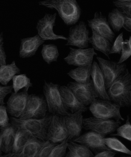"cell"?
Here are the masks:
<instances>
[{
  "label": "cell",
  "instance_id": "obj_1",
  "mask_svg": "<svg viewBox=\"0 0 131 157\" xmlns=\"http://www.w3.org/2000/svg\"><path fill=\"white\" fill-rule=\"evenodd\" d=\"M40 6L55 9L66 26L73 25L78 22L82 10L76 0H44L38 2Z\"/></svg>",
  "mask_w": 131,
  "mask_h": 157
},
{
  "label": "cell",
  "instance_id": "obj_2",
  "mask_svg": "<svg viewBox=\"0 0 131 157\" xmlns=\"http://www.w3.org/2000/svg\"><path fill=\"white\" fill-rule=\"evenodd\" d=\"M110 101L121 108L131 105V74L127 69L107 89Z\"/></svg>",
  "mask_w": 131,
  "mask_h": 157
},
{
  "label": "cell",
  "instance_id": "obj_3",
  "mask_svg": "<svg viewBox=\"0 0 131 157\" xmlns=\"http://www.w3.org/2000/svg\"><path fill=\"white\" fill-rule=\"evenodd\" d=\"M52 117V115L50 114L41 119H21L11 117L10 123L18 129L29 132L34 137L46 141Z\"/></svg>",
  "mask_w": 131,
  "mask_h": 157
},
{
  "label": "cell",
  "instance_id": "obj_4",
  "mask_svg": "<svg viewBox=\"0 0 131 157\" xmlns=\"http://www.w3.org/2000/svg\"><path fill=\"white\" fill-rule=\"evenodd\" d=\"M59 84L44 81L43 92L48 110L52 115L64 116L70 113L63 102L60 92Z\"/></svg>",
  "mask_w": 131,
  "mask_h": 157
},
{
  "label": "cell",
  "instance_id": "obj_5",
  "mask_svg": "<svg viewBox=\"0 0 131 157\" xmlns=\"http://www.w3.org/2000/svg\"><path fill=\"white\" fill-rule=\"evenodd\" d=\"M121 108L110 101L95 99L89 107L94 117L98 119H112L121 122L124 121L121 116Z\"/></svg>",
  "mask_w": 131,
  "mask_h": 157
},
{
  "label": "cell",
  "instance_id": "obj_6",
  "mask_svg": "<svg viewBox=\"0 0 131 157\" xmlns=\"http://www.w3.org/2000/svg\"><path fill=\"white\" fill-rule=\"evenodd\" d=\"M48 111L45 98L42 95H29L25 109L19 118L41 119L45 117Z\"/></svg>",
  "mask_w": 131,
  "mask_h": 157
},
{
  "label": "cell",
  "instance_id": "obj_7",
  "mask_svg": "<svg viewBox=\"0 0 131 157\" xmlns=\"http://www.w3.org/2000/svg\"><path fill=\"white\" fill-rule=\"evenodd\" d=\"M96 58L107 90L111 85L127 70V65L125 63H118V62L108 60L99 56H97Z\"/></svg>",
  "mask_w": 131,
  "mask_h": 157
},
{
  "label": "cell",
  "instance_id": "obj_8",
  "mask_svg": "<svg viewBox=\"0 0 131 157\" xmlns=\"http://www.w3.org/2000/svg\"><path fill=\"white\" fill-rule=\"evenodd\" d=\"M56 13H46L37 23L36 29L38 35L44 41L60 39L67 40V37L63 35H57L54 32V27L56 26Z\"/></svg>",
  "mask_w": 131,
  "mask_h": 157
},
{
  "label": "cell",
  "instance_id": "obj_9",
  "mask_svg": "<svg viewBox=\"0 0 131 157\" xmlns=\"http://www.w3.org/2000/svg\"><path fill=\"white\" fill-rule=\"evenodd\" d=\"M67 86L78 101L86 107L90 105L98 98L92 79L86 84L70 82Z\"/></svg>",
  "mask_w": 131,
  "mask_h": 157
},
{
  "label": "cell",
  "instance_id": "obj_10",
  "mask_svg": "<svg viewBox=\"0 0 131 157\" xmlns=\"http://www.w3.org/2000/svg\"><path fill=\"white\" fill-rule=\"evenodd\" d=\"M121 122L112 119H102L95 117L83 118V128L105 136L110 134L119 127Z\"/></svg>",
  "mask_w": 131,
  "mask_h": 157
},
{
  "label": "cell",
  "instance_id": "obj_11",
  "mask_svg": "<svg viewBox=\"0 0 131 157\" xmlns=\"http://www.w3.org/2000/svg\"><path fill=\"white\" fill-rule=\"evenodd\" d=\"M89 34L86 23L80 21L78 24L69 29L65 45L74 46L79 48H87L89 46Z\"/></svg>",
  "mask_w": 131,
  "mask_h": 157
},
{
  "label": "cell",
  "instance_id": "obj_12",
  "mask_svg": "<svg viewBox=\"0 0 131 157\" xmlns=\"http://www.w3.org/2000/svg\"><path fill=\"white\" fill-rule=\"evenodd\" d=\"M69 48L70 52L68 55L64 58L68 65L78 67L92 65L94 56L98 55L92 48L76 49L70 47Z\"/></svg>",
  "mask_w": 131,
  "mask_h": 157
},
{
  "label": "cell",
  "instance_id": "obj_13",
  "mask_svg": "<svg viewBox=\"0 0 131 157\" xmlns=\"http://www.w3.org/2000/svg\"><path fill=\"white\" fill-rule=\"evenodd\" d=\"M68 137L64 116L52 115L48 129L47 140L54 144H60Z\"/></svg>",
  "mask_w": 131,
  "mask_h": 157
},
{
  "label": "cell",
  "instance_id": "obj_14",
  "mask_svg": "<svg viewBox=\"0 0 131 157\" xmlns=\"http://www.w3.org/2000/svg\"><path fill=\"white\" fill-rule=\"evenodd\" d=\"M88 25L92 30L113 42L115 33L111 29L107 18L101 12H95L93 18L88 20Z\"/></svg>",
  "mask_w": 131,
  "mask_h": 157
},
{
  "label": "cell",
  "instance_id": "obj_15",
  "mask_svg": "<svg viewBox=\"0 0 131 157\" xmlns=\"http://www.w3.org/2000/svg\"><path fill=\"white\" fill-rule=\"evenodd\" d=\"M105 138L103 135L90 131L81 135L73 141L85 146L92 151L99 153L104 151L110 150L105 144Z\"/></svg>",
  "mask_w": 131,
  "mask_h": 157
},
{
  "label": "cell",
  "instance_id": "obj_16",
  "mask_svg": "<svg viewBox=\"0 0 131 157\" xmlns=\"http://www.w3.org/2000/svg\"><path fill=\"white\" fill-rule=\"evenodd\" d=\"M28 91L24 90L23 92H12L8 100L7 110L12 117L19 118L25 109L29 96Z\"/></svg>",
  "mask_w": 131,
  "mask_h": 157
},
{
  "label": "cell",
  "instance_id": "obj_17",
  "mask_svg": "<svg viewBox=\"0 0 131 157\" xmlns=\"http://www.w3.org/2000/svg\"><path fill=\"white\" fill-rule=\"evenodd\" d=\"M82 111H79L64 116L67 129L69 141H73L81 136L83 128V117Z\"/></svg>",
  "mask_w": 131,
  "mask_h": 157
},
{
  "label": "cell",
  "instance_id": "obj_18",
  "mask_svg": "<svg viewBox=\"0 0 131 157\" xmlns=\"http://www.w3.org/2000/svg\"><path fill=\"white\" fill-rule=\"evenodd\" d=\"M45 41L38 35L35 36L22 38L21 40L19 56L21 58L32 57L36 54L40 46Z\"/></svg>",
  "mask_w": 131,
  "mask_h": 157
},
{
  "label": "cell",
  "instance_id": "obj_19",
  "mask_svg": "<svg viewBox=\"0 0 131 157\" xmlns=\"http://www.w3.org/2000/svg\"><path fill=\"white\" fill-rule=\"evenodd\" d=\"M60 92L64 106L71 113L79 111L86 112L87 109L81 104L67 86H60Z\"/></svg>",
  "mask_w": 131,
  "mask_h": 157
},
{
  "label": "cell",
  "instance_id": "obj_20",
  "mask_svg": "<svg viewBox=\"0 0 131 157\" xmlns=\"http://www.w3.org/2000/svg\"><path fill=\"white\" fill-rule=\"evenodd\" d=\"M91 76L98 98L110 101L106 88L104 77L98 64L95 61H94L92 64Z\"/></svg>",
  "mask_w": 131,
  "mask_h": 157
},
{
  "label": "cell",
  "instance_id": "obj_21",
  "mask_svg": "<svg viewBox=\"0 0 131 157\" xmlns=\"http://www.w3.org/2000/svg\"><path fill=\"white\" fill-rule=\"evenodd\" d=\"M18 128L10 123L4 127L0 128L2 151L6 154L12 153Z\"/></svg>",
  "mask_w": 131,
  "mask_h": 157
},
{
  "label": "cell",
  "instance_id": "obj_22",
  "mask_svg": "<svg viewBox=\"0 0 131 157\" xmlns=\"http://www.w3.org/2000/svg\"><path fill=\"white\" fill-rule=\"evenodd\" d=\"M92 31V35L89 38V43L92 44V48L104 54L110 59L109 55L112 47L111 43L94 31Z\"/></svg>",
  "mask_w": 131,
  "mask_h": 157
},
{
  "label": "cell",
  "instance_id": "obj_23",
  "mask_svg": "<svg viewBox=\"0 0 131 157\" xmlns=\"http://www.w3.org/2000/svg\"><path fill=\"white\" fill-rule=\"evenodd\" d=\"M92 65L78 67L72 69L67 73L68 76L75 80V82L86 84L91 80Z\"/></svg>",
  "mask_w": 131,
  "mask_h": 157
},
{
  "label": "cell",
  "instance_id": "obj_24",
  "mask_svg": "<svg viewBox=\"0 0 131 157\" xmlns=\"http://www.w3.org/2000/svg\"><path fill=\"white\" fill-rule=\"evenodd\" d=\"M21 73V70L17 67L14 61L11 63L0 67V83L7 86L13 77Z\"/></svg>",
  "mask_w": 131,
  "mask_h": 157
},
{
  "label": "cell",
  "instance_id": "obj_25",
  "mask_svg": "<svg viewBox=\"0 0 131 157\" xmlns=\"http://www.w3.org/2000/svg\"><path fill=\"white\" fill-rule=\"evenodd\" d=\"M34 138L29 132L18 129L14 143L12 153L20 154L29 141Z\"/></svg>",
  "mask_w": 131,
  "mask_h": 157
},
{
  "label": "cell",
  "instance_id": "obj_26",
  "mask_svg": "<svg viewBox=\"0 0 131 157\" xmlns=\"http://www.w3.org/2000/svg\"><path fill=\"white\" fill-rule=\"evenodd\" d=\"M45 141L35 138L30 140L20 154L19 157H35L41 150Z\"/></svg>",
  "mask_w": 131,
  "mask_h": 157
},
{
  "label": "cell",
  "instance_id": "obj_27",
  "mask_svg": "<svg viewBox=\"0 0 131 157\" xmlns=\"http://www.w3.org/2000/svg\"><path fill=\"white\" fill-rule=\"evenodd\" d=\"M41 54L43 60L48 65L57 62L60 55L57 46L53 44H44Z\"/></svg>",
  "mask_w": 131,
  "mask_h": 157
},
{
  "label": "cell",
  "instance_id": "obj_28",
  "mask_svg": "<svg viewBox=\"0 0 131 157\" xmlns=\"http://www.w3.org/2000/svg\"><path fill=\"white\" fill-rule=\"evenodd\" d=\"M108 21L114 31L118 32L124 26V15L116 8L109 12Z\"/></svg>",
  "mask_w": 131,
  "mask_h": 157
},
{
  "label": "cell",
  "instance_id": "obj_29",
  "mask_svg": "<svg viewBox=\"0 0 131 157\" xmlns=\"http://www.w3.org/2000/svg\"><path fill=\"white\" fill-rule=\"evenodd\" d=\"M12 87L15 93H18L20 90L28 91L30 88L32 87L33 84L30 78L25 74L15 75L12 78Z\"/></svg>",
  "mask_w": 131,
  "mask_h": 157
},
{
  "label": "cell",
  "instance_id": "obj_30",
  "mask_svg": "<svg viewBox=\"0 0 131 157\" xmlns=\"http://www.w3.org/2000/svg\"><path fill=\"white\" fill-rule=\"evenodd\" d=\"M104 141L106 146L110 150L131 155V151L118 138L115 137L105 138Z\"/></svg>",
  "mask_w": 131,
  "mask_h": 157
},
{
  "label": "cell",
  "instance_id": "obj_31",
  "mask_svg": "<svg viewBox=\"0 0 131 157\" xmlns=\"http://www.w3.org/2000/svg\"><path fill=\"white\" fill-rule=\"evenodd\" d=\"M67 148L78 157H94L91 151L87 147L73 141H69Z\"/></svg>",
  "mask_w": 131,
  "mask_h": 157
},
{
  "label": "cell",
  "instance_id": "obj_32",
  "mask_svg": "<svg viewBox=\"0 0 131 157\" xmlns=\"http://www.w3.org/2000/svg\"><path fill=\"white\" fill-rule=\"evenodd\" d=\"M116 131L117 133L111 136L121 137L131 142V124L129 116H127L125 124L120 126Z\"/></svg>",
  "mask_w": 131,
  "mask_h": 157
},
{
  "label": "cell",
  "instance_id": "obj_33",
  "mask_svg": "<svg viewBox=\"0 0 131 157\" xmlns=\"http://www.w3.org/2000/svg\"><path fill=\"white\" fill-rule=\"evenodd\" d=\"M113 4L123 15L131 18V0H114Z\"/></svg>",
  "mask_w": 131,
  "mask_h": 157
},
{
  "label": "cell",
  "instance_id": "obj_34",
  "mask_svg": "<svg viewBox=\"0 0 131 157\" xmlns=\"http://www.w3.org/2000/svg\"><path fill=\"white\" fill-rule=\"evenodd\" d=\"M68 139L64 140L60 144H58L52 151L48 157H63L65 155L67 148Z\"/></svg>",
  "mask_w": 131,
  "mask_h": 157
},
{
  "label": "cell",
  "instance_id": "obj_35",
  "mask_svg": "<svg viewBox=\"0 0 131 157\" xmlns=\"http://www.w3.org/2000/svg\"><path fill=\"white\" fill-rule=\"evenodd\" d=\"M58 144L48 140L46 141L35 157H48L52 150Z\"/></svg>",
  "mask_w": 131,
  "mask_h": 157
},
{
  "label": "cell",
  "instance_id": "obj_36",
  "mask_svg": "<svg viewBox=\"0 0 131 157\" xmlns=\"http://www.w3.org/2000/svg\"><path fill=\"white\" fill-rule=\"evenodd\" d=\"M121 53V58L118 62L119 64L124 63L131 56V48L128 40L124 41Z\"/></svg>",
  "mask_w": 131,
  "mask_h": 157
},
{
  "label": "cell",
  "instance_id": "obj_37",
  "mask_svg": "<svg viewBox=\"0 0 131 157\" xmlns=\"http://www.w3.org/2000/svg\"><path fill=\"white\" fill-rule=\"evenodd\" d=\"M124 42L123 38V33H120L117 37L114 42L113 46H112L110 52V55L113 54H121L122 49L123 43Z\"/></svg>",
  "mask_w": 131,
  "mask_h": 157
},
{
  "label": "cell",
  "instance_id": "obj_38",
  "mask_svg": "<svg viewBox=\"0 0 131 157\" xmlns=\"http://www.w3.org/2000/svg\"><path fill=\"white\" fill-rule=\"evenodd\" d=\"M9 120L6 106L0 105V127H6L8 125L10 124Z\"/></svg>",
  "mask_w": 131,
  "mask_h": 157
},
{
  "label": "cell",
  "instance_id": "obj_39",
  "mask_svg": "<svg viewBox=\"0 0 131 157\" xmlns=\"http://www.w3.org/2000/svg\"><path fill=\"white\" fill-rule=\"evenodd\" d=\"M12 86H0V105H4L5 98L9 94L12 93Z\"/></svg>",
  "mask_w": 131,
  "mask_h": 157
},
{
  "label": "cell",
  "instance_id": "obj_40",
  "mask_svg": "<svg viewBox=\"0 0 131 157\" xmlns=\"http://www.w3.org/2000/svg\"><path fill=\"white\" fill-rule=\"evenodd\" d=\"M6 56L4 47V37L2 32L0 34V66L6 65Z\"/></svg>",
  "mask_w": 131,
  "mask_h": 157
},
{
  "label": "cell",
  "instance_id": "obj_41",
  "mask_svg": "<svg viewBox=\"0 0 131 157\" xmlns=\"http://www.w3.org/2000/svg\"><path fill=\"white\" fill-rule=\"evenodd\" d=\"M116 155L115 152L111 150H106L97 153L94 157H115Z\"/></svg>",
  "mask_w": 131,
  "mask_h": 157
},
{
  "label": "cell",
  "instance_id": "obj_42",
  "mask_svg": "<svg viewBox=\"0 0 131 157\" xmlns=\"http://www.w3.org/2000/svg\"><path fill=\"white\" fill-rule=\"evenodd\" d=\"M123 28L127 31L131 32V18L124 15V23Z\"/></svg>",
  "mask_w": 131,
  "mask_h": 157
},
{
  "label": "cell",
  "instance_id": "obj_43",
  "mask_svg": "<svg viewBox=\"0 0 131 157\" xmlns=\"http://www.w3.org/2000/svg\"><path fill=\"white\" fill-rule=\"evenodd\" d=\"M20 154L10 153L6 154V155H2L0 157H19Z\"/></svg>",
  "mask_w": 131,
  "mask_h": 157
},
{
  "label": "cell",
  "instance_id": "obj_44",
  "mask_svg": "<svg viewBox=\"0 0 131 157\" xmlns=\"http://www.w3.org/2000/svg\"><path fill=\"white\" fill-rule=\"evenodd\" d=\"M66 157H78L75 155H74V154L71 153V152L69 151L68 152L67 155H66Z\"/></svg>",
  "mask_w": 131,
  "mask_h": 157
},
{
  "label": "cell",
  "instance_id": "obj_45",
  "mask_svg": "<svg viewBox=\"0 0 131 157\" xmlns=\"http://www.w3.org/2000/svg\"><path fill=\"white\" fill-rule=\"evenodd\" d=\"M2 149L1 139V133H0V157L2 156Z\"/></svg>",
  "mask_w": 131,
  "mask_h": 157
},
{
  "label": "cell",
  "instance_id": "obj_46",
  "mask_svg": "<svg viewBox=\"0 0 131 157\" xmlns=\"http://www.w3.org/2000/svg\"><path fill=\"white\" fill-rule=\"evenodd\" d=\"M129 44H130V45L131 48V36H130V38H129Z\"/></svg>",
  "mask_w": 131,
  "mask_h": 157
},
{
  "label": "cell",
  "instance_id": "obj_47",
  "mask_svg": "<svg viewBox=\"0 0 131 157\" xmlns=\"http://www.w3.org/2000/svg\"><path fill=\"white\" fill-rule=\"evenodd\" d=\"M121 157H131V155H129L128 156H124Z\"/></svg>",
  "mask_w": 131,
  "mask_h": 157
},
{
  "label": "cell",
  "instance_id": "obj_48",
  "mask_svg": "<svg viewBox=\"0 0 131 157\" xmlns=\"http://www.w3.org/2000/svg\"></svg>",
  "mask_w": 131,
  "mask_h": 157
},
{
  "label": "cell",
  "instance_id": "obj_49",
  "mask_svg": "<svg viewBox=\"0 0 131 157\" xmlns=\"http://www.w3.org/2000/svg\"></svg>",
  "mask_w": 131,
  "mask_h": 157
}]
</instances>
